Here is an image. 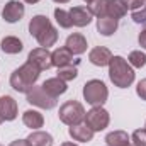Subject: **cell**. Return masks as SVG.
<instances>
[{"label":"cell","mask_w":146,"mask_h":146,"mask_svg":"<svg viewBox=\"0 0 146 146\" xmlns=\"http://www.w3.org/2000/svg\"><path fill=\"white\" fill-rule=\"evenodd\" d=\"M29 34L36 37L41 48L54 46L58 41V31L46 15H34L29 22Z\"/></svg>","instance_id":"6da1fadb"},{"label":"cell","mask_w":146,"mask_h":146,"mask_svg":"<svg viewBox=\"0 0 146 146\" xmlns=\"http://www.w3.org/2000/svg\"><path fill=\"white\" fill-rule=\"evenodd\" d=\"M39 75H41V70L36 65H33L31 61H26L22 66H19L17 70L12 72V75H10V87L15 92L27 94L36 85Z\"/></svg>","instance_id":"7a4b0ae2"},{"label":"cell","mask_w":146,"mask_h":146,"mask_svg":"<svg viewBox=\"0 0 146 146\" xmlns=\"http://www.w3.org/2000/svg\"><path fill=\"white\" fill-rule=\"evenodd\" d=\"M136 73L122 56H112L109 63V78L117 88H127L133 85Z\"/></svg>","instance_id":"3957f363"},{"label":"cell","mask_w":146,"mask_h":146,"mask_svg":"<svg viewBox=\"0 0 146 146\" xmlns=\"http://www.w3.org/2000/svg\"><path fill=\"white\" fill-rule=\"evenodd\" d=\"M107 97H109V90L102 80H88L83 85V99L90 106L94 107L104 106L107 102Z\"/></svg>","instance_id":"277c9868"},{"label":"cell","mask_w":146,"mask_h":146,"mask_svg":"<svg viewBox=\"0 0 146 146\" xmlns=\"http://www.w3.org/2000/svg\"><path fill=\"white\" fill-rule=\"evenodd\" d=\"M60 121L66 126H76L82 124V121L85 119V109L80 102L76 100H68L60 107Z\"/></svg>","instance_id":"5b68a950"},{"label":"cell","mask_w":146,"mask_h":146,"mask_svg":"<svg viewBox=\"0 0 146 146\" xmlns=\"http://www.w3.org/2000/svg\"><path fill=\"white\" fill-rule=\"evenodd\" d=\"M83 122H85L94 133H97V131H104V129L109 126L110 115L102 106H99V107H92L88 112H85V119H83Z\"/></svg>","instance_id":"8992f818"},{"label":"cell","mask_w":146,"mask_h":146,"mask_svg":"<svg viewBox=\"0 0 146 146\" xmlns=\"http://www.w3.org/2000/svg\"><path fill=\"white\" fill-rule=\"evenodd\" d=\"M27 102L31 104V106H36V107H39V109H53V107H56V104H58V100H56V97H51L41 85L37 87V85H34L27 94Z\"/></svg>","instance_id":"52a82bcc"},{"label":"cell","mask_w":146,"mask_h":146,"mask_svg":"<svg viewBox=\"0 0 146 146\" xmlns=\"http://www.w3.org/2000/svg\"><path fill=\"white\" fill-rule=\"evenodd\" d=\"M24 14H26V7L19 0H9L2 9V19L9 24L19 22L24 17Z\"/></svg>","instance_id":"ba28073f"},{"label":"cell","mask_w":146,"mask_h":146,"mask_svg":"<svg viewBox=\"0 0 146 146\" xmlns=\"http://www.w3.org/2000/svg\"><path fill=\"white\" fill-rule=\"evenodd\" d=\"M27 61H31L33 65H36L41 72L44 70H49L53 66V60H51V53L48 48H34L29 56H27Z\"/></svg>","instance_id":"9c48e42d"},{"label":"cell","mask_w":146,"mask_h":146,"mask_svg":"<svg viewBox=\"0 0 146 146\" xmlns=\"http://www.w3.org/2000/svg\"><path fill=\"white\" fill-rule=\"evenodd\" d=\"M88 60L95 66H100V68L102 66H109L110 60H112V53H110L109 48H106V46H95L94 49H90Z\"/></svg>","instance_id":"30bf717a"},{"label":"cell","mask_w":146,"mask_h":146,"mask_svg":"<svg viewBox=\"0 0 146 146\" xmlns=\"http://www.w3.org/2000/svg\"><path fill=\"white\" fill-rule=\"evenodd\" d=\"M70 17H72V22L73 26H76V27H85V26H88L90 22H92V14H90V10L87 9V7H72L70 9Z\"/></svg>","instance_id":"8fae6325"},{"label":"cell","mask_w":146,"mask_h":146,"mask_svg":"<svg viewBox=\"0 0 146 146\" xmlns=\"http://www.w3.org/2000/svg\"><path fill=\"white\" fill-rule=\"evenodd\" d=\"M0 117L3 121H14L17 117V102L10 95L0 97Z\"/></svg>","instance_id":"7c38bea8"},{"label":"cell","mask_w":146,"mask_h":146,"mask_svg":"<svg viewBox=\"0 0 146 146\" xmlns=\"http://www.w3.org/2000/svg\"><path fill=\"white\" fill-rule=\"evenodd\" d=\"M51 97H60V95H63L66 90H68V85H66V82H63L61 78H58V76H54V78H48V80H44L42 82V85H41Z\"/></svg>","instance_id":"4fadbf2b"},{"label":"cell","mask_w":146,"mask_h":146,"mask_svg":"<svg viewBox=\"0 0 146 146\" xmlns=\"http://www.w3.org/2000/svg\"><path fill=\"white\" fill-rule=\"evenodd\" d=\"M68 134L72 136L75 141H80V143H88L94 139V131L83 122V124H76V126H70L68 129Z\"/></svg>","instance_id":"5bb4252c"},{"label":"cell","mask_w":146,"mask_h":146,"mask_svg":"<svg viewBox=\"0 0 146 146\" xmlns=\"http://www.w3.org/2000/svg\"><path fill=\"white\" fill-rule=\"evenodd\" d=\"M65 46L72 51V54H83L87 51V39L82 34H78V33H73V34L66 37Z\"/></svg>","instance_id":"9a60e30c"},{"label":"cell","mask_w":146,"mask_h":146,"mask_svg":"<svg viewBox=\"0 0 146 146\" xmlns=\"http://www.w3.org/2000/svg\"><path fill=\"white\" fill-rule=\"evenodd\" d=\"M51 60H53V66L61 68V66L72 65L73 54L66 46H63V48H56V49L51 53Z\"/></svg>","instance_id":"2e32d148"},{"label":"cell","mask_w":146,"mask_h":146,"mask_svg":"<svg viewBox=\"0 0 146 146\" xmlns=\"http://www.w3.org/2000/svg\"><path fill=\"white\" fill-rule=\"evenodd\" d=\"M117 27H119V21L112 19L109 15L97 19V31H99V34H102V36H112V34L117 31Z\"/></svg>","instance_id":"e0dca14e"},{"label":"cell","mask_w":146,"mask_h":146,"mask_svg":"<svg viewBox=\"0 0 146 146\" xmlns=\"http://www.w3.org/2000/svg\"><path fill=\"white\" fill-rule=\"evenodd\" d=\"M0 48H2V51L7 53V54H17V53L22 51L24 44H22V41H21L19 37L5 36L3 39H2V42H0Z\"/></svg>","instance_id":"ac0fdd59"},{"label":"cell","mask_w":146,"mask_h":146,"mask_svg":"<svg viewBox=\"0 0 146 146\" xmlns=\"http://www.w3.org/2000/svg\"><path fill=\"white\" fill-rule=\"evenodd\" d=\"M22 122H24L27 127H31V129L37 131L39 127H42V124H44V117H42L41 112L29 109V110H26V112L22 114Z\"/></svg>","instance_id":"d6986e66"},{"label":"cell","mask_w":146,"mask_h":146,"mask_svg":"<svg viewBox=\"0 0 146 146\" xmlns=\"http://www.w3.org/2000/svg\"><path fill=\"white\" fill-rule=\"evenodd\" d=\"M27 141L31 143V146H53V136L46 131H33L27 136Z\"/></svg>","instance_id":"ffe728a7"},{"label":"cell","mask_w":146,"mask_h":146,"mask_svg":"<svg viewBox=\"0 0 146 146\" xmlns=\"http://www.w3.org/2000/svg\"><path fill=\"white\" fill-rule=\"evenodd\" d=\"M127 14V5L124 0H109V7H107V15L119 21Z\"/></svg>","instance_id":"44dd1931"},{"label":"cell","mask_w":146,"mask_h":146,"mask_svg":"<svg viewBox=\"0 0 146 146\" xmlns=\"http://www.w3.org/2000/svg\"><path fill=\"white\" fill-rule=\"evenodd\" d=\"M107 146H127L131 143V136L126 131H112L106 136Z\"/></svg>","instance_id":"7402d4cb"},{"label":"cell","mask_w":146,"mask_h":146,"mask_svg":"<svg viewBox=\"0 0 146 146\" xmlns=\"http://www.w3.org/2000/svg\"><path fill=\"white\" fill-rule=\"evenodd\" d=\"M107 7H109V0H92L88 2V10L92 15H95L97 19L99 17H106L107 15Z\"/></svg>","instance_id":"603a6c76"},{"label":"cell","mask_w":146,"mask_h":146,"mask_svg":"<svg viewBox=\"0 0 146 146\" xmlns=\"http://www.w3.org/2000/svg\"><path fill=\"white\" fill-rule=\"evenodd\" d=\"M54 19H56L58 26L63 27V29H70V27L73 26L72 17H70V12L63 10V9H54Z\"/></svg>","instance_id":"cb8c5ba5"},{"label":"cell","mask_w":146,"mask_h":146,"mask_svg":"<svg viewBox=\"0 0 146 146\" xmlns=\"http://www.w3.org/2000/svg\"><path fill=\"white\" fill-rule=\"evenodd\" d=\"M76 76H78V68L73 65H66V66L58 68V78H61L63 82H72Z\"/></svg>","instance_id":"d4e9b609"},{"label":"cell","mask_w":146,"mask_h":146,"mask_svg":"<svg viewBox=\"0 0 146 146\" xmlns=\"http://www.w3.org/2000/svg\"><path fill=\"white\" fill-rule=\"evenodd\" d=\"M127 63L133 68H143L146 65V54L143 51H131L127 56Z\"/></svg>","instance_id":"484cf974"},{"label":"cell","mask_w":146,"mask_h":146,"mask_svg":"<svg viewBox=\"0 0 146 146\" xmlns=\"http://www.w3.org/2000/svg\"><path fill=\"white\" fill-rule=\"evenodd\" d=\"M133 146H146V127L145 129H136L131 136Z\"/></svg>","instance_id":"4316f807"},{"label":"cell","mask_w":146,"mask_h":146,"mask_svg":"<svg viewBox=\"0 0 146 146\" xmlns=\"http://www.w3.org/2000/svg\"><path fill=\"white\" fill-rule=\"evenodd\" d=\"M131 17H133V21L136 24H146V2L141 9H138V10H134L131 14Z\"/></svg>","instance_id":"83f0119b"},{"label":"cell","mask_w":146,"mask_h":146,"mask_svg":"<svg viewBox=\"0 0 146 146\" xmlns=\"http://www.w3.org/2000/svg\"><path fill=\"white\" fill-rule=\"evenodd\" d=\"M124 2H126L127 9H131V10L134 12V10H138V9H141V7L145 5L146 0H124Z\"/></svg>","instance_id":"f1b7e54d"},{"label":"cell","mask_w":146,"mask_h":146,"mask_svg":"<svg viewBox=\"0 0 146 146\" xmlns=\"http://www.w3.org/2000/svg\"><path fill=\"white\" fill-rule=\"evenodd\" d=\"M136 94H138V97H141V100H146V78H143V80L138 83Z\"/></svg>","instance_id":"f546056e"},{"label":"cell","mask_w":146,"mask_h":146,"mask_svg":"<svg viewBox=\"0 0 146 146\" xmlns=\"http://www.w3.org/2000/svg\"><path fill=\"white\" fill-rule=\"evenodd\" d=\"M138 42H139V46L146 49V29H143L141 33H139V36H138Z\"/></svg>","instance_id":"4dcf8cb0"},{"label":"cell","mask_w":146,"mask_h":146,"mask_svg":"<svg viewBox=\"0 0 146 146\" xmlns=\"http://www.w3.org/2000/svg\"><path fill=\"white\" fill-rule=\"evenodd\" d=\"M9 146H31V143L27 139H17V141H12Z\"/></svg>","instance_id":"1f68e13d"},{"label":"cell","mask_w":146,"mask_h":146,"mask_svg":"<svg viewBox=\"0 0 146 146\" xmlns=\"http://www.w3.org/2000/svg\"><path fill=\"white\" fill-rule=\"evenodd\" d=\"M53 2H56V3H68L70 0H53Z\"/></svg>","instance_id":"d6a6232c"},{"label":"cell","mask_w":146,"mask_h":146,"mask_svg":"<svg viewBox=\"0 0 146 146\" xmlns=\"http://www.w3.org/2000/svg\"><path fill=\"white\" fill-rule=\"evenodd\" d=\"M61 146H78V145H75V143H70V141H68V143H63Z\"/></svg>","instance_id":"836d02e7"},{"label":"cell","mask_w":146,"mask_h":146,"mask_svg":"<svg viewBox=\"0 0 146 146\" xmlns=\"http://www.w3.org/2000/svg\"><path fill=\"white\" fill-rule=\"evenodd\" d=\"M24 2H26V3H37L39 0H24Z\"/></svg>","instance_id":"e575fe53"},{"label":"cell","mask_w":146,"mask_h":146,"mask_svg":"<svg viewBox=\"0 0 146 146\" xmlns=\"http://www.w3.org/2000/svg\"><path fill=\"white\" fill-rule=\"evenodd\" d=\"M2 122H3V119H2V117H0V124H2Z\"/></svg>","instance_id":"d590c367"},{"label":"cell","mask_w":146,"mask_h":146,"mask_svg":"<svg viewBox=\"0 0 146 146\" xmlns=\"http://www.w3.org/2000/svg\"><path fill=\"white\" fill-rule=\"evenodd\" d=\"M83 2H87V3H88V2H92V0H83Z\"/></svg>","instance_id":"8d00e7d4"},{"label":"cell","mask_w":146,"mask_h":146,"mask_svg":"<svg viewBox=\"0 0 146 146\" xmlns=\"http://www.w3.org/2000/svg\"><path fill=\"white\" fill-rule=\"evenodd\" d=\"M127 146H133V145H127Z\"/></svg>","instance_id":"74e56055"},{"label":"cell","mask_w":146,"mask_h":146,"mask_svg":"<svg viewBox=\"0 0 146 146\" xmlns=\"http://www.w3.org/2000/svg\"><path fill=\"white\" fill-rule=\"evenodd\" d=\"M145 127H146V124H145Z\"/></svg>","instance_id":"f35d334b"}]
</instances>
